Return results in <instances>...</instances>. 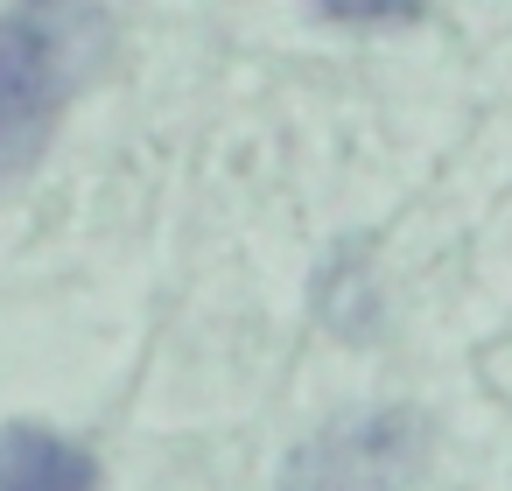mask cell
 <instances>
[{
	"label": "cell",
	"mask_w": 512,
	"mask_h": 491,
	"mask_svg": "<svg viewBox=\"0 0 512 491\" xmlns=\"http://www.w3.org/2000/svg\"><path fill=\"white\" fill-rule=\"evenodd\" d=\"M428 456V421L414 407L337 414L309 442L288 449L281 491H407Z\"/></svg>",
	"instance_id": "7a4b0ae2"
},
{
	"label": "cell",
	"mask_w": 512,
	"mask_h": 491,
	"mask_svg": "<svg viewBox=\"0 0 512 491\" xmlns=\"http://www.w3.org/2000/svg\"><path fill=\"white\" fill-rule=\"evenodd\" d=\"M323 22H351V29H393V22H414L428 0H316Z\"/></svg>",
	"instance_id": "277c9868"
},
{
	"label": "cell",
	"mask_w": 512,
	"mask_h": 491,
	"mask_svg": "<svg viewBox=\"0 0 512 491\" xmlns=\"http://www.w3.org/2000/svg\"><path fill=\"white\" fill-rule=\"evenodd\" d=\"M106 57L99 0H15L0 8V176L36 162L50 120Z\"/></svg>",
	"instance_id": "6da1fadb"
},
{
	"label": "cell",
	"mask_w": 512,
	"mask_h": 491,
	"mask_svg": "<svg viewBox=\"0 0 512 491\" xmlns=\"http://www.w3.org/2000/svg\"><path fill=\"white\" fill-rule=\"evenodd\" d=\"M0 491H99V463L71 435L8 421L0 428Z\"/></svg>",
	"instance_id": "3957f363"
}]
</instances>
